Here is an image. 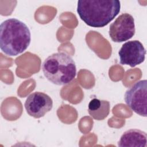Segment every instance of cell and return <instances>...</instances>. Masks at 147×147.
<instances>
[{
	"label": "cell",
	"instance_id": "cell-2",
	"mask_svg": "<svg viewBox=\"0 0 147 147\" xmlns=\"http://www.w3.org/2000/svg\"><path fill=\"white\" fill-rule=\"evenodd\" d=\"M31 34L28 26L22 21L9 18L0 25V48L6 55L14 56L24 52L29 47Z\"/></svg>",
	"mask_w": 147,
	"mask_h": 147
},
{
	"label": "cell",
	"instance_id": "cell-8",
	"mask_svg": "<svg viewBox=\"0 0 147 147\" xmlns=\"http://www.w3.org/2000/svg\"><path fill=\"white\" fill-rule=\"evenodd\" d=\"M146 133L142 130L131 129L122 135L118 142L119 146L146 147L147 142Z\"/></svg>",
	"mask_w": 147,
	"mask_h": 147
},
{
	"label": "cell",
	"instance_id": "cell-3",
	"mask_svg": "<svg viewBox=\"0 0 147 147\" xmlns=\"http://www.w3.org/2000/svg\"><path fill=\"white\" fill-rule=\"evenodd\" d=\"M41 68L45 77L58 86L71 83L76 74L74 60L64 52L55 53L49 56L43 62Z\"/></svg>",
	"mask_w": 147,
	"mask_h": 147
},
{
	"label": "cell",
	"instance_id": "cell-9",
	"mask_svg": "<svg viewBox=\"0 0 147 147\" xmlns=\"http://www.w3.org/2000/svg\"><path fill=\"white\" fill-rule=\"evenodd\" d=\"M110 103L107 100L94 98L90 100L88 112L94 119L100 121L106 118L110 113Z\"/></svg>",
	"mask_w": 147,
	"mask_h": 147
},
{
	"label": "cell",
	"instance_id": "cell-6",
	"mask_svg": "<svg viewBox=\"0 0 147 147\" xmlns=\"http://www.w3.org/2000/svg\"><path fill=\"white\" fill-rule=\"evenodd\" d=\"M118 55L122 65L134 67L144 61L146 49L140 41H129L122 45Z\"/></svg>",
	"mask_w": 147,
	"mask_h": 147
},
{
	"label": "cell",
	"instance_id": "cell-4",
	"mask_svg": "<svg viewBox=\"0 0 147 147\" xmlns=\"http://www.w3.org/2000/svg\"><path fill=\"white\" fill-rule=\"evenodd\" d=\"M126 105L136 114L146 117L147 115V81L136 82L125 94Z\"/></svg>",
	"mask_w": 147,
	"mask_h": 147
},
{
	"label": "cell",
	"instance_id": "cell-5",
	"mask_svg": "<svg viewBox=\"0 0 147 147\" xmlns=\"http://www.w3.org/2000/svg\"><path fill=\"white\" fill-rule=\"evenodd\" d=\"M134 20L129 13H123L110 25L109 36L114 42H121L131 38L135 34Z\"/></svg>",
	"mask_w": 147,
	"mask_h": 147
},
{
	"label": "cell",
	"instance_id": "cell-7",
	"mask_svg": "<svg viewBox=\"0 0 147 147\" xmlns=\"http://www.w3.org/2000/svg\"><path fill=\"white\" fill-rule=\"evenodd\" d=\"M27 113L35 118L42 117L50 111L53 107V101L47 94L36 91L30 94L25 102Z\"/></svg>",
	"mask_w": 147,
	"mask_h": 147
},
{
	"label": "cell",
	"instance_id": "cell-1",
	"mask_svg": "<svg viewBox=\"0 0 147 147\" xmlns=\"http://www.w3.org/2000/svg\"><path fill=\"white\" fill-rule=\"evenodd\" d=\"M121 3L117 0H80L77 12L82 21L93 28H102L119 14Z\"/></svg>",
	"mask_w": 147,
	"mask_h": 147
}]
</instances>
